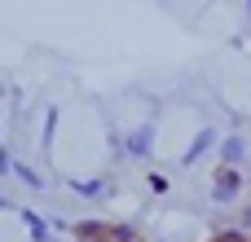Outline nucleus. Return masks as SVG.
I'll use <instances>...</instances> for the list:
<instances>
[{
	"mask_svg": "<svg viewBox=\"0 0 251 242\" xmlns=\"http://www.w3.org/2000/svg\"><path fill=\"white\" fill-rule=\"evenodd\" d=\"M128 145H132V154H146V150H150V128L132 132V141H128Z\"/></svg>",
	"mask_w": 251,
	"mask_h": 242,
	"instance_id": "obj_2",
	"label": "nucleus"
},
{
	"mask_svg": "<svg viewBox=\"0 0 251 242\" xmlns=\"http://www.w3.org/2000/svg\"><path fill=\"white\" fill-rule=\"evenodd\" d=\"M243 150H247V145H243L238 137H234V141H225V163H238V159H243Z\"/></svg>",
	"mask_w": 251,
	"mask_h": 242,
	"instance_id": "obj_3",
	"label": "nucleus"
},
{
	"mask_svg": "<svg viewBox=\"0 0 251 242\" xmlns=\"http://www.w3.org/2000/svg\"><path fill=\"white\" fill-rule=\"evenodd\" d=\"M247 18H251V4H247Z\"/></svg>",
	"mask_w": 251,
	"mask_h": 242,
	"instance_id": "obj_4",
	"label": "nucleus"
},
{
	"mask_svg": "<svg viewBox=\"0 0 251 242\" xmlns=\"http://www.w3.org/2000/svg\"><path fill=\"white\" fill-rule=\"evenodd\" d=\"M234 194H238V176H234V172H216V198L229 203Z\"/></svg>",
	"mask_w": 251,
	"mask_h": 242,
	"instance_id": "obj_1",
	"label": "nucleus"
}]
</instances>
